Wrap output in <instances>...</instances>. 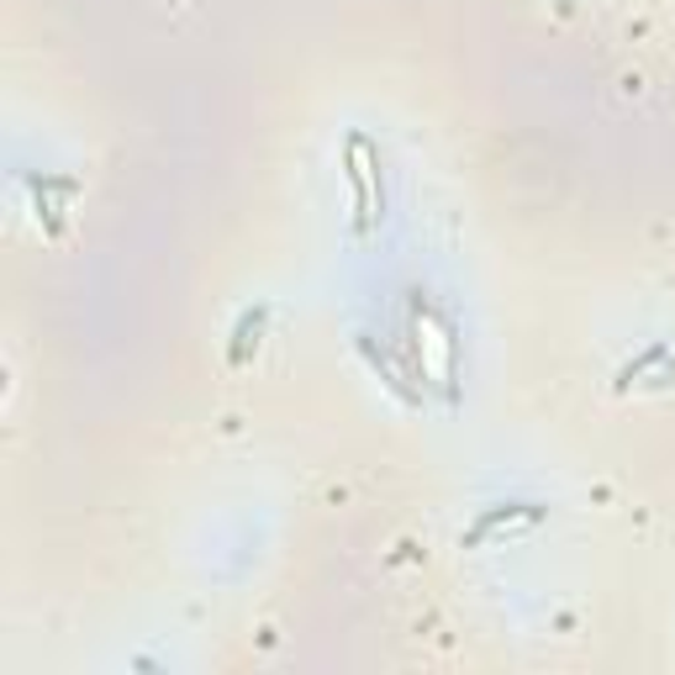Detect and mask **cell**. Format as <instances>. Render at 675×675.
Wrapping results in <instances>:
<instances>
[{
	"label": "cell",
	"instance_id": "6da1fadb",
	"mask_svg": "<svg viewBox=\"0 0 675 675\" xmlns=\"http://www.w3.org/2000/svg\"><path fill=\"white\" fill-rule=\"evenodd\" d=\"M528 523H538V507H507V512H486L480 523H475V533H470V544H480V538H492V533H502V528H528Z\"/></svg>",
	"mask_w": 675,
	"mask_h": 675
},
{
	"label": "cell",
	"instance_id": "7a4b0ae2",
	"mask_svg": "<svg viewBox=\"0 0 675 675\" xmlns=\"http://www.w3.org/2000/svg\"><path fill=\"white\" fill-rule=\"evenodd\" d=\"M565 6H570V0H565Z\"/></svg>",
	"mask_w": 675,
	"mask_h": 675
}]
</instances>
